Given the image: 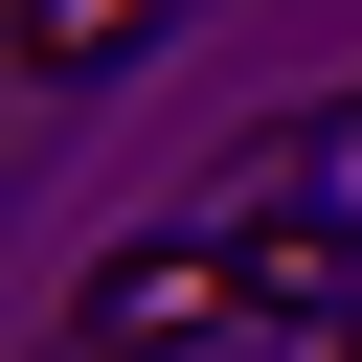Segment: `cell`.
<instances>
[{
	"label": "cell",
	"mask_w": 362,
	"mask_h": 362,
	"mask_svg": "<svg viewBox=\"0 0 362 362\" xmlns=\"http://www.w3.org/2000/svg\"><path fill=\"white\" fill-rule=\"evenodd\" d=\"M136 23H158V0H23V68H113Z\"/></svg>",
	"instance_id": "7a4b0ae2"
},
{
	"label": "cell",
	"mask_w": 362,
	"mask_h": 362,
	"mask_svg": "<svg viewBox=\"0 0 362 362\" xmlns=\"http://www.w3.org/2000/svg\"><path fill=\"white\" fill-rule=\"evenodd\" d=\"M226 317H249V249H226V226H136V249H90L68 362H204Z\"/></svg>",
	"instance_id": "6da1fadb"
},
{
	"label": "cell",
	"mask_w": 362,
	"mask_h": 362,
	"mask_svg": "<svg viewBox=\"0 0 362 362\" xmlns=\"http://www.w3.org/2000/svg\"><path fill=\"white\" fill-rule=\"evenodd\" d=\"M339 362H362V317H339Z\"/></svg>",
	"instance_id": "3957f363"
}]
</instances>
